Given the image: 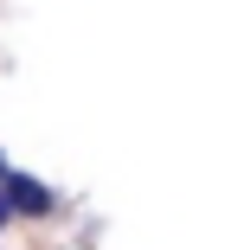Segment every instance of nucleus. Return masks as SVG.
I'll use <instances>...</instances> for the list:
<instances>
[{"instance_id": "f257e3e1", "label": "nucleus", "mask_w": 244, "mask_h": 250, "mask_svg": "<svg viewBox=\"0 0 244 250\" xmlns=\"http://www.w3.org/2000/svg\"><path fill=\"white\" fill-rule=\"evenodd\" d=\"M7 206H13V212H45V206H52V192L32 186V180H7Z\"/></svg>"}, {"instance_id": "f03ea898", "label": "nucleus", "mask_w": 244, "mask_h": 250, "mask_svg": "<svg viewBox=\"0 0 244 250\" xmlns=\"http://www.w3.org/2000/svg\"><path fill=\"white\" fill-rule=\"evenodd\" d=\"M7 218H13V206H7V199H0V225H7Z\"/></svg>"}, {"instance_id": "7ed1b4c3", "label": "nucleus", "mask_w": 244, "mask_h": 250, "mask_svg": "<svg viewBox=\"0 0 244 250\" xmlns=\"http://www.w3.org/2000/svg\"><path fill=\"white\" fill-rule=\"evenodd\" d=\"M0 180H7V161H0Z\"/></svg>"}]
</instances>
